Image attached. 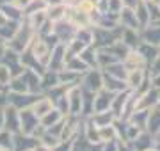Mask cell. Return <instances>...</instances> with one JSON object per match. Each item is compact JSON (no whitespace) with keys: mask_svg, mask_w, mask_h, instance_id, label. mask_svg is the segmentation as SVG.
<instances>
[{"mask_svg":"<svg viewBox=\"0 0 160 151\" xmlns=\"http://www.w3.org/2000/svg\"><path fill=\"white\" fill-rule=\"evenodd\" d=\"M133 11H135V16H137L139 29H142V27H146V25L153 23V20H151V9H149V2H141V0H139V4L133 7Z\"/></svg>","mask_w":160,"mask_h":151,"instance_id":"obj_20","label":"cell"},{"mask_svg":"<svg viewBox=\"0 0 160 151\" xmlns=\"http://www.w3.org/2000/svg\"><path fill=\"white\" fill-rule=\"evenodd\" d=\"M12 76H14L12 70L6 62L0 61V89H6L7 91V87H9V84H11V80H12Z\"/></svg>","mask_w":160,"mask_h":151,"instance_id":"obj_37","label":"cell"},{"mask_svg":"<svg viewBox=\"0 0 160 151\" xmlns=\"http://www.w3.org/2000/svg\"><path fill=\"white\" fill-rule=\"evenodd\" d=\"M64 117H66V116H64L62 112L59 110L57 107H53V109H52L48 114H45V116L41 117L39 123H41V126H43V128H50V126H55V124H59V123L62 121Z\"/></svg>","mask_w":160,"mask_h":151,"instance_id":"obj_26","label":"cell"},{"mask_svg":"<svg viewBox=\"0 0 160 151\" xmlns=\"http://www.w3.org/2000/svg\"><path fill=\"white\" fill-rule=\"evenodd\" d=\"M146 130L149 134H153L155 137L160 135V105L155 107L148 112V123H146Z\"/></svg>","mask_w":160,"mask_h":151,"instance_id":"obj_25","label":"cell"},{"mask_svg":"<svg viewBox=\"0 0 160 151\" xmlns=\"http://www.w3.org/2000/svg\"><path fill=\"white\" fill-rule=\"evenodd\" d=\"M77 34V27H75L69 20H61L57 23H53V36H55V39L59 43H64V45H68L69 41L75 37Z\"/></svg>","mask_w":160,"mask_h":151,"instance_id":"obj_9","label":"cell"},{"mask_svg":"<svg viewBox=\"0 0 160 151\" xmlns=\"http://www.w3.org/2000/svg\"><path fill=\"white\" fill-rule=\"evenodd\" d=\"M157 6H158V11H160V2H158V4H157Z\"/></svg>","mask_w":160,"mask_h":151,"instance_id":"obj_57","label":"cell"},{"mask_svg":"<svg viewBox=\"0 0 160 151\" xmlns=\"http://www.w3.org/2000/svg\"><path fill=\"white\" fill-rule=\"evenodd\" d=\"M102 151H119V140H109L102 144Z\"/></svg>","mask_w":160,"mask_h":151,"instance_id":"obj_42","label":"cell"},{"mask_svg":"<svg viewBox=\"0 0 160 151\" xmlns=\"http://www.w3.org/2000/svg\"><path fill=\"white\" fill-rule=\"evenodd\" d=\"M7 91H11V93H30L29 91V84H27L25 70H23L22 73H18V75L12 76V80H11V84H9Z\"/></svg>","mask_w":160,"mask_h":151,"instance_id":"obj_24","label":"cell"},{"mask_svg":"<svg viewBox=\"0 0 160 151\" xmlns=\"http://www.w3.org/2000/svg\"><path fill=\"white\" fill-rule=\"evenodd\" d=\"M119 151H135L128 142H119Z\"/></svg>","mask_w":160,"mask_h":151,"instance_id":"obj_50","label":"cell"},{"mask_svg":"<svg viewBox=\"0 0 160 151\" xmlns=\"http://www.w3.org/2000/svg\"><path fill=\"white\" fill-rule=\"evenodd\" d=\"M52 46H53V45H52L46 37H43L41 34H36L34 37H32V41H30V45H29L27 50H30V53L46 68L48 59H50V53H52Z\"/></svg>","mask_w":160,"mask_h":151,"instance_id":"obj_2","label":"cell"},{"mask_svg":"<svg viewBox=\"0 0 160 151\" xmlns=\"http://www.w3.org/2000/svg\"><path fill=\"white\" fill-rule=\"evenodd\" d=\"M149 85L160 89V71L158 73H149Z\"/></svg>","mask_w":160,"mask_h":151,"instance_id":"obj_45","label":"cell"},{"mask_svg":"<svg viewBox=\"0 0 160 151\" xmlns=\"http://www.w3.org/2000/svg\"><path fill=\"white\" fill-rule=\"evenodd\" d=\"M141 2H153V0H141Z\"/></svg>","mask_w":160,"mask_h":151,"instance_id":"obj_56","label":"cell"},{"mask_svg":"<svg viewBox=\"0 0 160 151\" xmlns=\"http://www.w3.org/2000/svg\"><path fill=\"white\" fill-rule=\"evenodd\" d=\"M146 151H160V146H153V148H149V149Z\"/></svg>","mask_w":160,"mask_h":151,"instance_id":"obj_54","label":"cell"},{"mask_svg":"<svg viewBox=\"0 0 160 151\" xmlns=\"http://www.w3.org/2000/svg\"><path fill=\"white\" fill-rule=\"evenodd\" d=\"M148 71L149 73H158L160 71V53L155 57V61L151 64H149V68H148Z\"/></svg>","mask_w":160,"mask_h":151,"instance_id":"obj_46","label":"cell"},{"mask_svg":"<svg viewBox=\"0 0 160 151\" xmlns=\"http://www.w3.org/2000/svg\"><path fill=\"white\" fill-rule=\"evenodd\" d=\"M66 9H68V6L62 4V2L48 6V7H46V18H48V22L57 23V22L64 20V18H66Z\"/></svg>","mask_w":160,"mask_h":151,"instance_id":"obj_22","label":"cell"},{"mask_svg":"<svg viewBox=\"0 0 160 151\" xmlns=\"http://www.w3.org/2000/svg\"><path fill=\"white\" fill-rule=\"evenodd\" d=\"M89 119H91L94 124H96L98 128H102V126H109V124H114L116 123V114L112 110H102V112H92L91 116H89Z\"/></svg>","mask_w":160,"mask_h":151,"instance_id":"obj_21","label":"cell"},{"mask_svg":"<svg viewBox=\"0 0 160 151\" xmlns=\"http://www.w3.org/2000/svg\"><path fill=\"white\" fill-rule=\"evenodd\" d=\"M59 84H61V82H59V71L45 70V73L41 75V89H43V93L50 91L52 87H55Z\"/></svg>","mask_w":160,"mask_h":151,"instance_id":"obj_29","label":"cell"},{"mask_svg":"<svg viewBox=\"0 0 160 151\" xmlns=\"http://www.w3.org/2000/svg\"><path fill=\"white\" fill-rule=\"evenodd\" d=\"M160 105V89L151 87L137 93V109H144V110H151L155 107Z\"/></svg>","mask_w":160,"mask_h":151,"instance_id":"obj_6","label":"cell"},{"mask_svg":"<svg viewBox=\"0 0 160 151\" xmlns=\"http://www.w3.org/2000/svg\"><path fill=\"white\" fill-rule=\"evenodd\" d=\"M123 62H125L126 70H141V68H148V62H146V59L141 52H139L137 48H132L128 50V53L125 55L123 59Z\"/></svg>","mask_w":160,"mask_h":151,"instance_id":"obj_14","label":"cell"},{"mask_svg":"<svg viewBox=\"0 0 160 151\" xmlns=\"http://www.w3.org/2000/svg\"><path fill=\"white\" fill-rule=\"evenodd\" d=\"M9 4H11V6H14L16 9H20V11H25V9H27V6L30 4V0H11Z\"/></svg>","mask_w":160,"mask_h":151,"instance_id":"obj_44","label":"cell"},{"mask_svg":"<svg viewBox=\"0 0 160 151\" xmlns=\"http://www.w3.org/2000/svg\"><path fill=\"white\" fill-rule=\"evenodd\" d=\"M62 4H66V6H75L77 0H62Z\"/></svg>","mask_w":160,"mask_h":151,"instance_id":"obj_53","label":"cell"},{"mask_svg":"<svg viewBox=\"0 0 160 151\" xmlns=\"http://www.w3.org/2000/svg\"><path fill=\"white\" fill-rule=\"evenodd\" d=\"M103 87L116 94V93L125 91L126 84H125V80H121V78H116V76H110V75H107V73H103Z\"/></svg>","mask_w":160,"mask_h":151,"instance_id":"obj_28","label":"cell"},{"mask_svg":"<svg viewBox=\"0 0 160 151\" xmlns=\"http://www.w3.org/2000/svg\"><path fill=\"white\" fill-rule=\"evenodd\" d=\"M139 4V0H123V6L125 7H135Z\"/></svg>","mask_w":160,"mask_h":151,"instance_id":"obj_51","label":"cell"},{"mask_svg":"<svg viewBox=\"0 0 160 151\" xmlns=\"http://www.w3.org/2000/svg\"><path fill=\"white\" fill-rule=\"evenodd\" d=\"M66 66V45L64 43H55L52 46V53L46 64V70L52 71H61Z\"/></svg>","mask_w":160,"mask_h":151,"instance_id":"obj_8","label":"cell"},{"mask_svg":"<svg viewBox=\"0 0 160 151\" xmlns=\"http://www.w3.org/2000/svg\"><path fill=\"white\" fill-rule=\"evenodd\" d=\"M53 107H55V105H53V100H52L48 94L43 93V94H39V96L36 98L34 103L30 105V110H32L36 116L41 119V117L45 116V114H48V112H50Z\"/></svg>","mask_w":160,"mask_h":151,"instance_id":"obj_15","label":"cell"},{"mask_svg":"<svg viewBox=\"0 0 160 151\" xmlns=\"http://www.w3.org/2000/svg\"><path fill=\"white\" fill-rule=\"evenodd\" d=\"M128 144H130L135 151H146V149H149V148L157 146V137H155L153 134H149L148 130H141L137 134V137L133 140H130Z\"/></svg>","mask_w":160,"mask_h":151,"instance_id":"obj_12","label":"cell"},{"mask_svg":"<svg viewBox=\"0 0 160 151\" xmlns=\"http://www.w3.org/2000/svg\"><path fill=\"white\" fill-rule=\"evenodd\" d=\"M38 96L39 94H34V93H11V91H7V105L16 107L18 110L29 109L30 105L36 101Z\"/></svg>","mask_w":160,"mask_h":151,"instance_id":"obj_11","label":"cell"},{"mask_svg":"<svg viewBox=\"0 0 160 151\" xmlns=\"http://www.w3.org/2000/svg\"><path fill=\"white\" fill-rule=\"evenodd\" d=\"M80 76L78 73H75V71H69V70H61L59 71V82L62 84L64 87H71V85H78L80 84Z\"/></svg>","mask_w":160,"mask_h":151,"instance_id":"obj_32","label":"cell"},{"mask_svg":"<svg viewBox=\"0 0 160 151\" xmlns=\"http://www.w3.org/2000/svg\"><path fill=\"white\" fill-rule=\"evenodd\" d=\"M157 146H160V135H157Z\"/></svg>","mask_w":160,"mask_h":151,"instance_id":"obj_55","label":"cell"},{"mask_svg":"<svg viewBox=\"0 0 160 151\" xmlns=\"http://www.w3.org/2000/svg\"><path fill=\"white\" fill-rule=\"evenodd\" d=\"M6 132L9 134H18L20 132V110L12 105L6 103Z\"/></svg>","mask_w":160,"mask_h":151,"instance_id":"obj_16","label":"cell"},{"mask_svg":"<svg viewBox=\"0 0 160 151\" xmlns=\"http://www.w3.org/2000/svg\"><path fill=\"white\" fill-rule=\"evenodd\" d=\"M141 34V43H148L153 46H160V23L153 22V23L146 25L139 30Z\"/></svg>","mask_w":160,"mask_h":151,"instance_id":"obj_13","label":"cell"},{"mask_svg":"<svg viewBox=\"0 0 160 151\" xmlns=\"http://www.w3.org/2000/svg\"><path fill=\"white\" fill-rule=\"evenodd\" d=\"M158 48H160V46H158Z\"/></svg>","mask_w":160,"mask_h":151,"instance_id":"obj_59","label":"cell"},{"mask_svg":"<svg viewBox=\"0 0 160 151\" xmlns=\"http://www.w3.org/2000/svg\"><path fill=\"white\" fill-rule=\"evenodd\" d=\"M7 22H9V18H7V14L4 12V9L0 7V27H2L4 23H7Z\"/></svg>","mask_w":160,"mask_h":151,"instance_id":"obj_49","label":"cell"},{"mask_svg":"<svg viewBox=\"0 0 160 151\" xmlns=\"http://www.w3.org/2000/svg\"><path fill=\"white\" fill-rule=\"evenodd\" d=\"M46 0H30V4L27 6V9L23 11V16H29L32 12H38V11H46Z\"/></svg>","mask_w":160,"mask_h":151,"instance_id":"obj_39","label":"cell"},{"mask_svg":"<svg viewBox=\"0 0 160 151\" xmlns=\"http://www.w3.org/2000/svg\"><path fill=\"white\" fill-rule=\"evenodd\" d=\"M34 151H52V148H46V146H43V144H38L34 148Z\"/></svg>","mask_w":160,"mask_h":151,"instance_id":"obj_52","label":"cell"},{"mask_svg":"<svg viewBox=\"0 0 160 151\" xmlns=\"http://www.w3.org/2000/svg\"><path fill=\"white\" fill-rule=\"evenodd\" d=\"M123 7V0H107V12L110 14H119Z\"/></svg>","mask_w":160,"mask_h":151,"instance_id":"obj_41","label":"cell"},{"mask_svg":"<svg viewBox=\"0 0 160 151\" xmlns=\"http://www.w3.org/2000/svg\"><path fill=\"white\" fill-rule=\"evenodd\" d=\"M34 36H36V32L30 29V25L23 20L22 23H20V27H18V30L14 32V36L6 43V46L11 48L12 52H16V53H23L29 48L30 41H32Z\"/></svg>","mask_w":160,"mask_h":151,"instance_id":"obj_1","label":"cell"},{"mask_svg":"<svg viewBox=\"0 0 160 151\" xmlns=\"http://www.w3.org/2000/svg\"><path fill=\"white\" fill-rule=\"evenodd\" d=\"M80 87L91 91V93H98L100 89H103V70L102 68H89V70L80 76Z\"/></svg>","mask_w":160,"mask_h":151,"instance_id":"obj_4","label":"cell"},{"mask_svg":"<svg viewBox=\"0 0 160 151\" xmlns=\"http://www.w3.org/2000/svg\"><path fill=\"white\" fill-rule=\"evenodd\" d=\"M121 41H123L130 50L132 48H137L139 45H141V34H139L137 29H123Z\"/></svg>","mask_w":160,"mask_h":151,"instance_id":"obj_30","label":"cell"},{"mask_svg":"<svg viewBox=\"0 0 160 151\" xmlns=\"http://www.w3.org/2000/svg\"><path fill=\"white\" fill-rule=\"evenodd\" d=\"M148 112L149 110H144V109H137L135 112H132V116L126 119L128 123L139 126L141 130H146V123H148Z\"/></svg>","mask_w":160,"mask_h":151,"instance_id":"obj_34","label":"cell"},{"mask_svg":"<svg viewBox=\"0 0 160 151\" xmlns=\"http://www.w3.org/2000/svg\"><path fill=\"white\" fill-rule=\"evenodd\" d=\"M118 23L119 27L123 29H139V23H137V16H135V11H133V7H123L121 12L118 14Z\"/></svg>","mask_w":160,"mask_h":151,"instance_id":"obj_17","label":"cell"},{"mask_svg":"<svg viewBox=\"0 0 160 151\" xmlns=\"http://www.w3.org/2000/svg\"><path fill=\"white\" fill-rule=\"evenodd\" d=\"M137 50L144 55L146 62H148V68H149V64L155 61V57L160 53V48L158 46H153V45H148V43H141V45L137 46Z\"/></svg>","mask_w":160,"mask_h":151,"instance_id":"obj_35","label":"cell"},{"mask_svg":"<svg viewBox=\"0 0 160 151\" xmlns=\"http://www.w3.org/2000/svg\"><path fill=\"white\" fill-rule=\"evenodd\" d=\"M38 144H39V140H38V137H34V135H25V134H22V132L11 135L12 151H30V149H34Z\"/></svg>","mask_w":160,"mask_h":151,"instance_id":"obj_10","label":"cell"},{"mask_svg":"<svg viewBox=\"0 0 160 151\" xmlns=\"http://www.w3.org/2000/svg\"><path fill=\"white\" fill-rule=\"evenodd\" d=\"M112 98H114V93L107 91L105 87L100 89L98 93H94V109H92V112L109 110L110 105H112Z\"/></svg>","mask_w":160,"mask_h":151,"instance_id":"obj_19","label":"cell"},{"mask_svg":"<svg viewBox=\"0 0 160 151\" xmlns=\"http://www.w3.org/2000/svg\"><path fill=\"white\" fill-rule=\"evenodd\" d=\"M118 139V130L116 124H109V126H102L100 128V142H109V140Z\"/></svg>","mask_w":160,"mask_h":151,"instance_id":"obj_38","label":"cell"},{"mask_svg":"<svg viewBox=\"0 0 160 151\" xmlns=\"http://www.w3.org/2000/svg\"><path fill=\"white\" fill-rule=\"evenodd\" d=\"M102 70H103V73H107V75H110V76H116V78H121V80H125L126 73H128V70H126V66H125L123 61L110 62L109 66H105Z\"/></svg>","mask_w":160,"mask_h":151,"instance_id":"obj_27","label":"cell"},{"mask_svg":"<svg viewBox=\"0 0 160 151\" xmlns=\"http://www.w3.org/2000/svg\"><path fill=\"white\" fill-rule=\"evenodd\" d=\"M157 23H160V22H157Z\"/></svg>","mask_w":160,"mask_h":151,"instance_id":"obj_58","label":"cell"},{"mask_svg":"<svg viewBox=\"0 0 160 151\" xmlns=\"http://www.w3.org/2000/svg\"><path fill=\"white\" fill-rule=\"evenodd\" d=\"M78 57L82 59L89 68H98V48L94 46V45L84 48V50L78 53Z\"/></svg>","mask_w":160,"mask_h":151,"instance_id":"obj_31","label":"cell"},{"mask_svg":"<svg viewBox=\"0 0 160 151\" xmlns=\"http://www.w3.org/2000/svg\"><path fill=\"white\" fill-rule=\"evenodd\" d=\"M11 135L9 132H0V151H12V146H11Z\"/></svg>","mask_w":160,"mask_h":151,"instance_id":"obj_40","label":"cell"},{"mask_svg":"<svg viewBox=\"0 0 160 151\" xmlns=\"http://www.w3.org/2000/svg\"><path fill=\"white\" fill-rule=\"evenodd\" d=\"M41 123L39 117L29 109H22L20 110V132L25 135H36V132L39 130Z\"/></svg>","mask_w":160,"mask_h":151,"instance_id":"obj_5","label":"cell"},{"mask_svg":"<svg viewBox=\"0 0 160 151\" xmlns=\"http://www.w3.org/2000/svg\"><path fill=\"white\" fill-rule=\"evenodd\" d=\"M25 22L30 25V29L34 30L36 34L39 32L46 23H48V18H46V11H38V12H32L29 16H25Z\"/></svg>","mask_w":160,"mask_h":151,"instance_id":"obj_23","label":"cell"},{"mask_svg":"<svg viewBox=\"0 0 160 151\" xmlns=\"http://www.w3.org/2000/svg\"><path fill=\"white\" fill-rule=\"evenodd\" d=\"M71 142L73 140H61L57 146L52 148V151H71Z\"/></svg>","mask_w":160,"mask_h":151,"instance_id":"obj_43","label":"cell"},{"mask_svg":"<svg viewBox=\"0 0 160 151\" xmlns=\"http://www.w3.org/2000/svg\"><path fill=\"white\" fill-rule=\"evenodd\" d=\"M6 126V105H0V132H4Z\"/></svg>","mask_w":160,"mask_h":151,"instance_id":"obj_47","label":"cell"},{"mask_svg":"<svg viewBox=\"0 0 160 151\" xmlns=\"http://www.w3.org/2000/svg\"><path fill=\"white\" fill-rule=\"evenodd\" d=\"M66 70L69 71H75V73H78V75H84L87 70H89V66H87L82 59L78 57V55H75V57H69L68 61H66V66H64Z\"/></svg>","mask_w":160,"mask_h":151,"instance_id":"obj_33","label":"cell"},{"mask_svg":"<svg viewBox=\"0 0 160 151\" xmlns=\"http://www.w3.org/2000/svg\"><path fill=\"white\" fill-rule=\"evenodd\" d=\"M82 87L78 85H71L66 87V100H68V114L71 116H82Z\"/></svg>","mask_w":160,"mask_h":151,"instance_id":"obj_7","label":"cell"},{"mask_svg":"<svg viewBox=\"0 0 160 151\" xmlns=\"http://www.w3.org/2000/svg\"><path fill=\"white\" fill-rule=\"evenodd\" d=\"M7 103V91L6 89H0V105Z\"/></svg>","mask_w":160,"mask_h":151,"instance_id":"obj_48","label":"cell"},{"mask_svg":"<svg viewBox=\"0 0 160 151\" xmlns=\"http://www.w3.org/2000/svg\"><path fill=\"white\" fill-rule=\"evenodd\" d=\"M126 89L128 91H144L149 87V71L148 68H141V70H130L126 73L125 78Z\"/></svg>","mask_w":160,"mask_h":151,"instance_id":"obj_3","label":"cell"},{"mask_svg":"<svg viewBox=\"0 0 160 151\" xmlns=\"http://www.w3.org/2000/svg\"><path fill=\"white\" fill-rule=\"evenodd\" d=\"M130 94H132V91H128V89H125V91L114 94V98H112V105H110V110L116 114L118 119L123 117V112H125V109H126V103H128Z\"/></svg>","mask_w":160,"mask_h":151,"instance_id":"obj_18","label":"cell"},{"mask_svg":"<svg viewBox=\"0 0 160 151\" xmlns=\"http://www.w3.org/2000/svg\"><path fill=\"white\" fill-rule=\"evenodd\" d=\"M20 23H22V22H14V20H9L7 23H4L2 27H0V39H4L7 43V41L14 36V32L18 30Z\"/></svg>","mask_w":160,"mask_h":151,"instance_id":"obj_36","label":"cell"}]
</instances>
